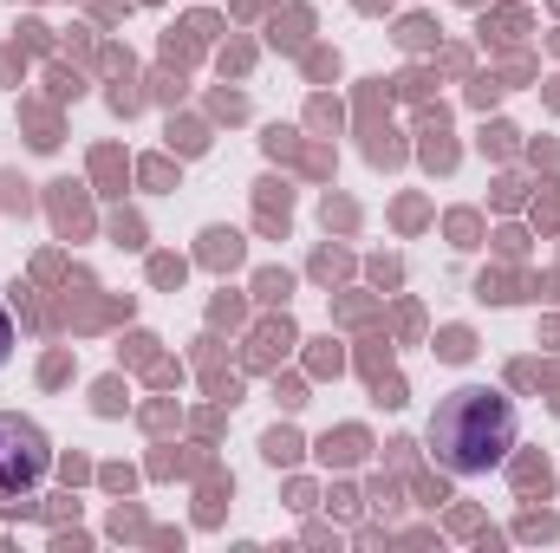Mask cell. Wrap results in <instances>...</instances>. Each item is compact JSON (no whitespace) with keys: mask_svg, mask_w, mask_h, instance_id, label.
I'll list each match as a JSON object with an SVG mask.
<instances>
[{"mask_svg":"<svg viewBox=\"0 0 560 553\" xmlns=\"http://www.w3.org/2000/svg\"><path fill=\"white\" fill-rule=\"evenodd\" d=\"M515 430H522L515 398H502V391H489V385H463V391H450V398L430 411L423 443L436 449V462H443L450 475H489V469L509 462Z\"/></svg>","mask_w":560,"mask_h":553,"instance_id":"cell-1","label":"cell"},{"mask_svg":"<svg viewBox=\"0 0 560 553\" xmlns=\"http://www.w3.org/2000/svg\"><path fill=\"white\" fill-rule=\"evenodd\" d=\"M52 475V436L20 411H0V502L33 495Z\"/></svg>","mask_w":560,"mask_h":553,"instance_id":"cell-2","label":"cell"},{"mask_svg":"<svg viewBox=\"0 0 560 553\" xmlns=\"http://www.w3.org/2000/svg\"><path fill=\"white\" fill-rule=\"evenodd\" d=\"M13 358V319H7V306H0V365Z\"/></svg>","mask_w":560,"mask_h":553,"instance_id":"cell-3","label":"cell"}]
</instances>
